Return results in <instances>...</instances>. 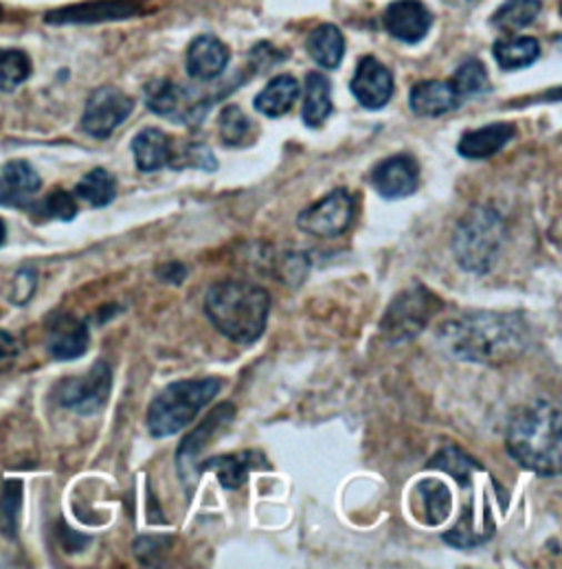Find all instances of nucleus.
I'll return each instance as SVG.
<instances>
[{"label": "nucleus", "instance_id": "f03ea898", "mask_svg": "<svg viewBox=\"0 0 562 569\" xmlns=\"http://www.w3.org/2000/svg\"><path fill=\"white\" fill-rule=\"evenodd\" d=\"M505 447L519 467L541 477L561 475V409L541 398L521 407L508 422Z\"/></svg>", "mask_w": 562, "mask_h": 569}, {"label": "nucleus", "instance_id": "9b49d317", "mask_svg": "<svg viewBox=\"0 0 562 569\" xmlns=\"http://www.w3.org/2000/svg\"><path fill=\"white\" fill-rule=\"evenodd\" d=\"M145 106L170 121L193 123L200 121V117L207 110V103H202L198 97L188 91L185 87L172 82V80H152L143 89Z\"/></svg>", "mask_w": 562, "mask_h": 569}, {"label": "nucleus", "instance_id": "5701e85b", "mask_svg": "<svg viewBox=\"0 0 562 569\" xmlns=\"http://www.w3.org/2000/svg\"><path fill=\"white\" fill-rule=\"evenodd\" d=\"M332 84L323 73H308L305 78V97L301 108V119L308 128H319L332 114Z\"/></svg>", "mask_w": 562, "mask_h": 569}, {"label": "nucleus", "instance_id": "a878e982", "mask_svg": "<svg viewBox=\"0 0 562 569\" xmlns=\"http://www.w3.org/2000/svg\"><path fill=\"white\" fill-rule=\"evenodd\" d=\"M299 93H301L299 82L292 76L283 73V76L273 78L264 87V91L255 97V110L262 112L264 117L278 119L294 106V101L299 99Z\"/></svg>", "mask_w": 562, "mask_h": 569}, {"label": "nucleus", "instance_id": "b1692460", "mask_svg": "<svg viewBox=\"0 0 562 569\" xmlns=\"http://www.w3.org/2000/svg\"><path fill=\"white\" fill-rule=\"evenodd\" d=\"M492 53L503 71H519L532 67L541 58V44L536 38L510 36L499 38L492 47Z\"/></svg>", "mask_w": 562, "mask_h": 569}, {"label": "nucleus", "instance_id": "7ed1b4c3", "mask_svg": "<svg viewBox=\"0 0 562 569\" xmlns=\"http://www.w3.org/2000/svg\"><path fill=\"white\" fill-rule=\"evenodd\" d=\"M204 312L222 337L251 346L267 330L271 295L267 288L253 282L224 280L209 288L204 297Z\"/></svg>", "mask_w": 562, "mask_h": 569}, {"label": "nucleus", "instance_id": "aec40b11", "mask_svg": "<svg viewBox=\"0 0 562 569\" xmlns=\"http://www.w3.org/2000/svg\"><path fill=\"white\" fill-rule=\"evenodd\" d=\"M409 106L418 117H442L458 110L462 106V97L458 96L451 82L426 80L411 89Z\"/></svg>", "mask_w": 562, "mask_h": 569}, {"label": "nucleus", "instance_id": "f257e3e1", "mask_svg": "<svg viewBox=\"0 0 562 569\" xmlns=\"http://www.w3.org/2000/svg\"><path fill=\"white\" fill-rule=\"evenodd\" d=\"M446 350L469 363L505 366L530 343V326L519 312H466L440 328Z\"/></svg>", "mask_w": 562, "mask_h": 569}, {"label": "nucleus", "instance_id": "4468645a", "mask_svg": "<svg viewBox=\"0 0 562 569\" xmlns=\"http://www.w3.org/2000/svg\"><path fill=\"white\" fill-rule=\"evenodd\" d=\"M350 91L363 108L380 110L393 97V76L374 56H368L359 62Z\"/></svg>", "mask_w": 562, "mask_h": 569}, {"label": "nucleus", "instance_id": "6e6552de", "mask_svg": "<svg viewBox=\"0 0 562 569\" xmlns=\"http://www.w3.org/2000/svg\"><path fill=\"white\" fill-rule=\"evenodd\" d=\"M110 389H112V370L108 363L99 361L84 377L62 380L56 387V400L58 405L71 411L91 416L108 402Z\"/></svg>", "mask_w": 562, "mask_h": 569}, {"label": "nucleus", "instance_id": "c756f323", "mask_svg": "<svg viewBox=\"0 0 562 569\" xmlns=\"http://www.w3.org/2000/svg\"><path fill=\"white\" fill-rule=\"evenodd\" d=\"M451 84L455 87V91H458V96L462 97V101L469 99V97L483 96V93L490 91L488 71H485V67H483L479 60H474V58H470V60L462 62V64L458 67V71H455Z\"/></svg>", "mask_w": 562, "mask_h": 569}, {"label": "nucleus", "instance_id": "dca6fc26", "mask_svg": "<svg viewBox=\"0 0 562 569\" xmlns=\"http://www.w3.org/2000/svg\"><path fill=\"white\" fill-rule=\"evenodd\" d=\"M139 11H141V4L137 0H89L82 4L51 11L47 16V22H51V24H84V22L132 18Z\"/></svg>", "mask_w": 562, "mask_h": 569}, {"label": "nucleus", "instance_id": "f704fd0d", "mask_svg": "<svg viewBox=\"0 0 562 569\" xmlns=\"http://www.w3.org/2000/svg\"><path fill=\"white\" fill-rule=\"evenodd\" d=\"M36 271L33 269H22L18 276H16V288H13V295H18V297H13V301H18V303H24L29 297H31V292L36 290Z\"/></svg>", "mask_w": 562, "mask_h": 569}, {"label": "nucleus", "instance_id": "7c9ffc66", "mask_svg": "<svg viewBox=\"0 0 562 569\" xmlns=\"http://www.w3.org/2000/svg\"><path fill=\"white\" fill-rule=\"evenodd\" d=\"M31 76V60L24 51L0 49V89L13 91Z\"/></svg>", "mask_w": 562, "mask_h": 569}, {"label": "nucleus", "instance_id": "a211bd4d", "mask_svg": "<svg viewBox=\"0 0 562 569\" xmlns=\"http://www.w3.org/2000/svg\"><path fill=\"white\" fill-rule=\"evenodd\" d=\"M264 467H269V462L260 451H240L233 456H215L209 460H200L198 473L213 471L227 490H240L251 471Z\"/></svg>", "mask_w": 562, "mask_h": 569}, {"label": "nucleus", "instance_id": "bb28decb", "mask_svg": "<svg viewBox=\"0 0 562 569\" xmlns=\"http://www.w3.org/2000/svg\"><path fill=\"white\" fill-rule=\"evenodd\" d=\"M541 9V0H505L490 18V24L503 33L521 31L536 20Z\"/></svg>", "mask_w": 562, "mask_h": 569}, {"label": "nucleus", "instance_id": "c9c22d12", "mask_svg": "<svg viewBox=\"0 0 562 569\" xmlns=\"http://www.w3.org/2000/svg\"><path fill=\"white\" fill-rule=\"evenodd\" d=\"M0 204L16 207V209H31L36 202H33L27 193H20V191L13 190L11 186H7V183L0 179Z\"/></svg>", "mask_w": 562, "mask_h": 569}, {"label": "nucleus", "instance_id": "412c9836", "mask_svg": "<svg viewBox=\"0 0 562 569\" xmlns=\"http://www.w3.org/2000/svg\"><path fill=\"white\" fill-rule=\"evenodd\" d=\"M132 154L141 172L145 174L159 172L172 166V159H174L172 139L159 128H143L132 141Z\"/></svg>", "mask_w": 562, "mask_h": 569}, {"label": "nucleus", "instance_id": "72a5a7b5", "mask_svg": "<svg viewBox=\"0 0 562 569\" xmlns=\"http://www.w3.org/2000/svg\"><path fill=\"white\" fill-rule=\"evenodd\" d=\"M183 157L188 159L183 166L202 168V170H207V172H213V170L218 168V163H215L211 150H207L204 146H188V150H185ZM183 166H181V168H183Z\"/></svg>", "mask_w": 562, "mask_h": 569}, {"label": "nucleus", "instance_id": "ddd939ff", "mask_svg": "<svg viewBox=\"0 0 562 569\" xmlns=\"http://www.w3.org/2000/svg\"><path fill=\"white\" fill-rule=\"evenodd\" d=\"M370 183L387 200L407 198L420 186V166L411 154H393L375 166Z\"/></svg>", "mask_w": 562, "mask_h": 569}, {"label": "nucleus", "instance_id": "1a4fd4ad", "mask_svg": "<svg viewBox=\"0 0 562 569\" xmlns=\"http://www.w3.org/2000/svg\"><path fill=\"white\" fill-rule=\"evenodd\" d=\"M235 418V407L231 402L218 405L200 425L198 429H193L188 438L181 442L179 451H177V465H179V473L183 477L185 486L191 490V486H195L198 481V465H200V456L202 451L213 442V436L224 431Z\"/></svg>", "mask_w": 562, "mask_h": 569}, {"label": "nucleus", "instance_id": "4c0bfd02", "mask_svg": "<svg viewBox=\"0 0 562 569\" xmlns=\"http://www.w3.org/2000/svg\"><path fill=\"white\" fill-rule=\"evenodd\" d=\"M4 240H7V224H4V220L0 218V247L4 244Z\"/></svg>", "mask_w": 562, "mask_h": 569}, {"label": "nucleus", "instance_id": "f3484780", "mask_svg": "<svg viewBox=\"0 0 562 569\" xmlns=\"http://www.w3.org/2000/svg\"><path fill=\"white\" fill-rule=\"evenodd\" d=\"M229 47L209 33L198 36L188 49V73L195 82L218 80L229 64Z\"/></svg>", "mask_w": 562, "mask_h": 569}, {"label": "nucleus", "instance_id": "393cba45", "mask_svg": "<svg viewBox=\"0 0 562 569\" xmlns=\"http://www.w3.org/2000/svg\"><path fill=\"white\" fill-rule=\"evenodd\" d=\"M415 497L422 503V512L418 515L426 526H440L449 519L453 510V495L449 486L440 479H424L415 486Z\"/></svg>", "mask_w": 562, "mask_h": 569}, {"label": "nucleus", "instance_id": "2eb2a0df", "mask_svg": "<svg viewBox=\"0 0 562 569\" xmlns=\"http://www.w3.org/2000/svg\"><path fill=\"white\" fill-rule=\"evenodd\" d=\"M91 332L84 321L71 315H56L47 330V350L58 361H73L87 355Z\"/></svg>", "mask_w": 562, "mask_h": 569}, {"label": "nucleus", "instance_id": "39448f33", "mask_svg": "<svg viewBox=\"0 0 562 569\" xmlns=\"http://www.w3.org/2000/svg\"><path fill=\"white\" fill-rule=\"evenodd\" d=\"M505 240V222L492 207L479 204L455 227L453 251L460 267L469 273L483 276L494 264Z\"/></svg>", "mask_w": 562, "mask_h": 569}, {"label": "nucleus", "instance_id": "0eeeda50", "mask_svg": "<svg viewBox=\"0 0 562 569\" xmlns=\"http://www.w3.org/2000/svg\"><path fill=\"white\" fill-rule=\"evenodd\" d=\"M354 220V196L345 188L330 191L297 216V227L314 238H339Z\"/></svg>", "mask_w": 562, "mask_h": 569}, {"label": "nucleus", "instance_id": "cd10ccee", "mask_svg": "<svg viewBox=\"0 0 562 569\" xmlns=\"http://www.w3.org/2000/svg\"><path fill=\"white\" fill-rule=\"evenodd\" d=\"M76 196L87 200L94 209L108 207L117 196V181L108 170L94 168L76 186Z\"/></svg>", "mask_w": 562, "mask_h": 569}, {"label": "nucleus", "instance_id": "2f4dec72", "mask_svg": "<svg viewBox=\"0 0 562 569\" xmlns=\"http://www.w3.org/2000/svg\"><path fill=\"white\" fill-rule=\"evenodd\" d=\"M2 181L7 186H11L13 190L27 193V196H31L42 188V179L36 172V168L22 159H16V161H9L2 166Z\"/></svg>", "mask_w": 562, "mask_h": 569}, {"label": "nucleus", "instance_id": "e433bc0d", "mask_svg": "<svg viewBox=\"0 0 562 569\" xmlns=\"http://www.w3.org/2000/svg\"><path fill=\"white\" fill-rule=\"evenodd\" d=\"M159 276L163 282H170V284H181L185 278H188V269L181 264V262H170L165 267L159 269Z\"/></svg>", "mask_w": 562, "mask_h": 569}, {"label": "nucleus", "instance_id": "4be33fe9", "mask_svg": "<svg viewBox=\"0 0 562 569\" xmlns=\"http://www.w3.org/2000/svg\"><path fill=\"white\" fill-rule=\"evenodd\" d=\"M308 53L310 58L328 71H334L341 67L345 56V38L343 31L337 24H321L308 36Z\"/></svg>", "mask_w": 562, "mask_h": 569}, {"label": "nucleus", "instance_id": "c85d7f7f", "mask_svg": "<svg viewBox=\"0 0 562 569\" xmlns=\"http://www.w3.org/2000/svg\"><path fill=\"white\" fill-rule=\"evenodd\" d=\"M218 132L224 146L229 148H240L249 141L251 132H253V123L251 119L242 112L240 106H224L220 117H218Z\"/></svg>", "mask_w": 562, "mask_h": 569}, {"label": "nucleus", "instance_id": "9d476101", "mask_svg": "<svg viewBox=\"0 0 562 569\" xmlns=\"http://www.w3.org/2000/svg\"><path fill=\"white\" fill-rule=\"evenodd\" d=\"M132 97L114 87H101L87 101L82 114V130L94 139H108L132 114Z\"/></svg>", "mask_w": 562, "mask_h": 569}, {"label": "nucleus", "instance_id": "6ab92c4d", "mask_svg": "<svg viewBox=\"0 0 562 569\" xmlns=\"http://www.w3.org/2000/svg\"><path fill=\"white\" fill-rule=\"evenodd\" d=\"M514 134H516V128L512 123H505V121L488 123L483 128L464 132L458 143V152L470 161L490 159L499 154L514 139Z\"/></svg>", "mask_w": 562, "mask_h": 569}, {"label": "nucleus", "instance_id": "f8f14e48", "mask_svg": "<svg viewBox=\"0 0 562 569\" xmlns=\"http://www.w3.org/2000/svg\"><path fill=\"white\" fill-rule=\"evenodd\" d=\"M384 31L404 42L418 44L433 27V13L420 0H393L382 13Z\"/></svg>", "mask_w": 562, "mask_h": 569}, {"label": "nucleus", "instance_id": "473e14b6", "mask_svg": "<svg viewBox=\"0 0 562 569\" xmlns=\"http://www.w3.org/2000/svg\"><path fill=\"white\" fill-rule=\"evenodd\" d=\"M40 213L47 218H56L62 222H71L78 216V202L73 193L64 190H53L42 202H38Z\"/></svg>", "mask_w": 562, "mask_h": 569}, {"label": "nucleus", "instance_id": "423d86ee", "mask_svg": "<svg viewBox=\"0 0 562 569\" xmlns=\"http://www.w3.org/2000/svg\"><path fill=\"white\" fill-rule=\"evenodd\" d=\"M442 308V301L426 286H411L400 292L380 319V335L398 346L415 339Z\"/></svg>", "mask_w": 562, "mask_h": 569}, {"label": "nucleus", "instance_id": "20e7f679", "mask_svg": "<svg viewBox=\"0 0 562 569\" xmlns=\"http://www.w3.org/2000/svg\"><path fill=\"white\" fill-rule=\"evenodd\" d=\"M220 393V380H179L168 385L148 409V429L154 438H170L189 427Z\"/></svg>", "mask_w": 562, "mask_h": 569}]
</instances>
